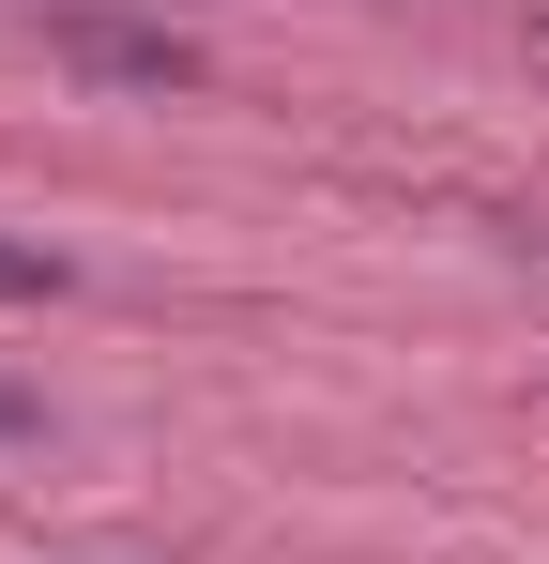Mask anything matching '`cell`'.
I'll use <instances>...</instances> for the list:
<instances>
[{
  "mask_svg": "<svg viewBox=\"0 0 549 564\" xmlns=\"http://www.w3.org/2000/svg\"><path fill=\"white\" fill-rule=\"evenodd\" d=\"M62 62H77V77H107V93H183V77H198V46L122 31V15H62Z\"/></svg>",
  "mask_w": 549,
  "mask_h": 564,
  "instance_id": "obj_1",
  "label": "cell"
},
{
  "mask_svg": "<svg viewBox=\"0 0 549 564\" xmlns=\"http://www.w3.org/2000/svg\"><path fill=\"white\" fill-rule=\"evenodd\" d=\"M62 290H77V260H62V245L0 229V305H62Z\"/></svg>",
  "mask_w": 549,
  "mask_h": 564,
  "instance_id": "obj_2",
  "label": "cell"
},
{
  "mask_svg": "<svg viewBox=\"0 0 549 564\" xmlns=\"http://www.w3.org/2000/svg\"><path fill=\"white\" fill-rule=\"evenodd\" d=\"M15 427H31V397H15V381H0V443H15Z\"/></svg>",
  "mask_w": 549,
  "mask_h": 564,
  "instance_id": "obj_3",
  "label": "cell"
},
{
  "mask_svg": "<svg viewBox=\"0 0 549 564\" xmlns=\"http://www.w3.org/2000/svg\"><path fill=\"white\" fill-rule=\"evenodd\" d=\"M535 31H549V15H535Z\"/></svg>",
  "mask_w": 549,
  "mask_h": 564,
  "instance_id": "obj_4",
  "label": "cell"
}]
</instances>
